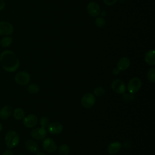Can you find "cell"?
Wrapping results in <instances>:
<instances>
[{
	"instance_id": "1",
	"label": "cell",
	"mask_w": 155,
	"mask_h": 155,
	"mask_svg": "<svg viewBox=\"0 0 155 155\" xmlns=\"http://www.w3.org/2000/svg\"><path fill=\"white\" fill-rule=\"evenodd\" d=\"M0 62L2 67L7 72H15L19 67V60L16 54L11 50H4L1 53Z\"/></svg>"
},
{
	"instance_id": "2",
	"label": "cell",
	"mask_w": 155,
	"mask_h": 155,
	"mask_svg": "<svg viewBox=\"0 0 155 155\" xmlns=\"http://www.w3.org/2000/svg\"><path fill=\"white\" fill-rule=\"evenodd\" d=\"M5 143L9 149L16 147L19 143L20 137L19 134L15 131H8L5 136Z\"/></svg>"
},
{
	"instance_id": "3",
	"label": "cell",
	"mask_w": 155,
	"mask_h": 155,
	"mask_svg": "<svg viewBox=\"0 0 155 155\" xmlns=\"http://www.w3.org/2000/svg\"><path fill=\"white\" fill-rule=\"evenodd\" d=\"M30 75L26 71H19L15 76V82L20 85H27L30 81Z\"/></svg>"
},
{
	"instance_id": "4",
	"label": "cell",
	"mask_w": 155,
	"mask_h": 155,
	"mask_svg": "<svg viewBox=\"0 0 155 155\" xmlns=\"http://www.w3.org/2000/svg\"><path fill=\"white\" fill-rule=\"evenodd\" d=\"M142 87V81L138 78H133L130 80L127 85V90L130 94H135Z\"/></svg>"
},
{
	"instance_id": "5",
	"label": "cell",
	"mask_w": 155,
	"mask_h": 155,
	"mask_svg": "<svg viewBox=\"0 0 155 155\" xmlns=\"http://www.w3.org/2000/svg\"><path fill=\"white\" fill-rule=\"evenodd\" d=\"M96 102V98L91 93H87L83 95L81 98V103L83 107L88 109L93 107Z\"/></svg>"
},
{
	"instance_id": "6",
	"label": "cell",
	"mask_w": 155,
	"mask_h": 155,
	"mask_svg": "<svg viewBox=\"0 0 155 155\" xmlns=\"http://www.w3.org/2000/svg\"><path fill=\"white\" fill-rule=\"evenodd\" d=\"M14 31L13 25L7 21H0V36L11 35Z\"/></svg>"
},
{
	"instance_id": "7",
	"label": "cell",
	"mask_w": 155,
	"mask_h": 155,
	"mask_svg": "<svg viewBox=\"0 0 155 155\" xmlns=\"http://www.w3.org/2000/svg\"><path fill=\"white\" fill-rule=\"evenodd\" d=\"M111 87L115 93L118 94H123L126 90L125 83L122 80L119 79H115L112 82Z\"/></svg>"
},
{
	"instance_id": "8",
	"label": "cell",
	"mask_w": 155,
	"mask_h": 155,
	"mask_svg": "<svg viewBox=\"0 0 155 155\" xmlns=\"http://www.w3.org/2000/svg\"><path fill=\"white\" fill-rule=\"evenodd\" d=\"M87 13L93 17L98 16L101 12V7L99 4L95 1L90 2L87 6Z\"/></svg>"
},
{
	"instance_id": "9",
	"label": "cell",
	"mask_w": 155,
	"mask_h": 155,
	"mask_svg": "<svg viewBox=\"0 0 155 155\" xmlns=\"http://www.w3.org/2000/svg\"><path fill=\"white\" fill-rule=\"evenodd\" d=\"M42 147L45 151L49 153H52L57 150V145L56 142L51 138H46L44 140Z\"/></svg>"
},
{
	"instance_id": "10",
	"label": "cell",
	"mask_w": 155,
	"mask_h": 155,
	"mask_svg": "<svg viewBox=\"0 0 155 155\" xmlns=\"http://www.w3.org/2000/svg\"><path fill=\"white\" fill-rule=\"evenodd\" d=\"M38 117L35 114H28L23 119V124L27 128L34 127L38 122Z\"/></svg>"
},
{
	"instance_id": "11",
	"label": "cell",
	"mask_w": 155,
	"mask_h": 155,
	"mask_svg": "<svg viewBox=\"0 0 155 155\" xmlns=\"http://www.w3.org/2000/svg\"><path fill=\"white\" fill-rule=\"evenodd\" d=\"M31 136L35 140H42L46 137L47 131L44 128H36L31 131Z\"/></svg>"
},
{
	"instance_id": "12",
	"label": "cell",
	"mask_w": 155,
	"mask_h": 155,
	"mask_svg": "<svg viewBox=\"0 0 155 155\" xmlns=\"http://www.w3.org/2000/svg\"><path fill=\"white\" fill-rule=\"evenodd\" d=\"M47 127H48V132L52 134H59L63 130L62 125L58 122H55L51 124H49Z\"/></svg>"
},
{
	"instance_id": "13",
	"label": "cell",
	"mask_w": 155,
	"mask_h": 155,
	"mask_svg": "<svg viewBox=\"0 0 155 155\" xmlns=\"http://www.w3.org/2000/svg\"><path fill=\"white\" fill-rule=\"evenodd\" d=\"M122 144L118 141H114L110 143L107 147V151L110 155H114L119 153L121 149Z\"/></svg>"
},
{
	"instance_id": "14",
	"label": "cell",
	"mask_w": 155,
	"mask_h": 155,
	"mask_svg": "<svg viewBox=\"0 0 155 155\" xmlns=\"http://www.w3.org/2000/svg\"><path fill=\"white\" fill-rule=\"evenodd\" d=\"M130 65V60L128 57H122L117 62V68L120 71L126 70Z\"/></svg>"
},
{
	"instance_id": "15",
	"label": "cell",
	"mask_w": 155,
	"mask_h": 155,
	"mask_svg": "<svg viewBox=\"0 0 155 155\" xmlns=\"http://www.w3.org/2000/svg\"><path fill=\"white\" fill-rule=\"evenodd\" d=\"M13 113V108L10 105H5L0 110V118L4 120L7 119Z\"/></svg>"
},
{
	"instance_id": "16",
	"label": "cell",
	"mask_w": 155,
	"mask_h": 155,
	"mask_svg": "<svg viewBox=\"0 0 155 155\" xmlns=\"http://www.w3.org/2000/svg\"><path fill=\"white\" fill-rule=\"evenodd\" d=\"M24 147L27 150L33 153H38L39 151V147L38 144L32 140H27L25 142Z\"/></svg>"
},
{
	"instance_id": "17",
	"label": "cell",
	"mask_w": 155,
	"mask_h": 155,
	"mask_svg": "<svg viewBox=\"0 0 155 155\" xmlns=\"http://www.w3.org/2000/svg\"><path fill=\"white\" fill-rule=\"evenodd\" d=\"M145 61L146 63L150 66H154L155 65V57L154 50H150L145 53Z\"/></svg>"
},
{
	"instance_id": "18",
	"label": "cell",
	"mask_w": 155,
	"mask_h": 155,
	"mask_svg": "<svg viewBox=\"0 0 155 155\" xmlns=\"http://www.w3.org/2000/svg\"><path fill=\"white\" fill-rule=\"evenodd\" d=\"M13 116L16 120H21L23 119L25 117V112L23 109L18 108L15 109L13 111Z\"/></svg>"
},
{
	"instance_id": "19",
	"label": "cell",
	"mask_w": 155,
	"mask_h": 155,
	"mask_svg": "<svg viewBox=\"0 0 155 155\" xmlns=\"http://www.w3.org/2000/svg\"><path fill=\"white\" fill-rule=\"evenodd\" d=\"M13 42L12 37L10 36H5L0 41V44L2 47H8L11 45Z\"/></svg>"
},
{
	"instance_id": "20",
	"label": "cell",
	"mask_w": 155,
	"mask_h": 155,
	"mask_svg": "<svg viewBox=\"0 0 155 155\" xmlns=\"http://www.w3.org/2000/svg\"><path fill=\"white\" fill-rule=\"evenodd\" d=\"M28 91L32 94H35L38 93L39 90V88L36 84H31L27 87Z\"/></svg>"
},
{
	"instance_id": "21",
	"label": "cell",
	"mask_w": 155,
	"mask_h": 155,
	"mask_svg": "<svg viewBox=\"0 0 155 155\" xmlns=\"http://www.w3.org/2000/svg\"><path fill=\"white\" fill-rule=\"evenodd\" d=\"M70 151L69 147L66 144H63L59 147L58 153L59 155H68Z\"/></svg>"
},
{
	"instance_id": "22",
	"label": "cell",
	"mask_w": 155,
	"mask_h": 155,
	"mask_svg": "<svg viewBox=\"0 0 155 155\" xmlns=\"http://www.w3.org/2000/svg\"><path fill=\"white\" fill-rule=\"evenodd\" d=\"M147 79L148 80L152 83L155 82V68H150L147 73Z\"/></svg>"
},
{
	"instance_id": "23",
	"label": "cell",
	"mask_w": 155,
	"mask_h": 155,
	"mask_svg": "<svg viewBox=\"0 0 155 155\" xmlns=\"http://www.w3.org/2000/svg\"><path fill=\"white\" fill-rule=\"evenodd\" d=\"M94 23H95V25L97 27L101 28V27H103L105 25V19L103 17L99 16V17H97L95 19Z\"/></svg>"
},
{
	"instance_id": "24",
	"label": "cell",
	"mask_w": 155,
	"mask_h": 155,
	"mask_svg": "<svg viewBox=\"0 0 155 155\" xmlns=\"http://www.w3.org/2000/svg\"><path fill=\"white\" fill-rule=\"evenodd\" d=\"M105 93V89L102 87H97L94 90V94L97 97H101Z\"/></svg>"
},
{
	"instance_id": "25",
	"label": "cell",
	"mask_w": 155,
	"mask_h": 155,
	"mask_svg": "<svg viewBox=\"0 0 155 155\" xmlns=\"http://www.w3.org/2000/svg\"><path fill=\"white\" fill-rule=\"evenodd\" d=\"M50 123V120L47 117H42L40 119V125L42 128H46L48 127Z\"/></svg>"
},
{
	"instance_id": "26",
	"label": "cell",
	"mask_w": 155,
	"mask_h": 155,
	"mask_svg": "<svg viewBox=\"0 0 155 155\" xmlns=\"http://www.w3.org/2000/svg\"><path fill=\"white\" fill-rule=\"evenodd\" d=\"M134 98H135V96L133 94H125V93H123L122 99L125 102H128V101H133V100L134 99Z\"/></svg>"
},
{
	"instance_id": "27",
	"label": "cell",
	"mask_w": 155,
	"mask_h": 155,
	"mask_svg": "<svg viewBox=\"0 0 155 155\" xmlns=\"http://www.w3.org/2000/svg\"><path fill=\"white\" fill-rule=\"evenodd\" d=\"M119 0H103L104 4L107 5L111 6L116 3Z\"/></svg>"
},
{
	"instance_id": "28",
	"label": "cell",
	"mask_w": 155,
	"mask_h": 155,
	"mask_svg": "<svg viewBox=\"0 0 155 155\" xmlns=\"http://www.w3.org/2000/svg\"><path fill=\"white\" fill-rule=\"evenodd\" d=\"M5 6V3L4 0H0V11L2 10Z\"/></svg>"
},
{
	"instance_id": "29",
	"label": "cell",
	"mask_w": 155,
	"mask_h": 155,
	"mask_svg": "<svg viewBox=\"0 0 155 155\" xmlns=\"http://www.w3.org/2000/svg\"><path fill=\"white\" fill-rule=\"evenodd\" d=\"M1 155H13V153L11 150H7L5 151Z\"/></svg>"
},
{
	"instance_id": "30",
	"label": "cell",
	"mask_w": 155,
	"mask_h": 155,
	"mask_svg": "<svg viewBox=\"0 0 155 155\" xmlns=\"http://www.w3.org/2000/svg\"><path fill=\"white\" fill-rule=\"evenodd\" d=\"M130 145H131V143H130V142L129 141H128V140L125 141V142H124V144H123V146H124L125 148H128L130 147Z\"/></svg>"
},
{
	"instance_id": "31",
	"label": "cell",
	"mask_w": 155,
	"mask_h": 155,
	"mask_svg": "<svg viewBox=\"0 0 155 155\" xmlns=\"http://www.w3.org/2000/svg\"><path fill=\"white\" fill-rule=\"evenodd\" d=\"M119 72H120V70L117 68H115L113 70V73L114 75H117L119 73Z\"/></svg>"
},
{
	"instance_id": "32",
	"label": "cell",
	"mask_w": 155,
	"mask_h": 155,
	"mask_svg": "<svg viewBox=\"0 0 155 155\" xmlns=\"http://www.w3.org/2000/svg\"><path fill=\"white\" fill-rule=\"evenodd\" d=\"M99 14H101L102 17H104V16H105L107 15V12L105 10H102V12H100Z\"/></svg>"
},
{
	"instance_id": "33",
	"label": "cell",
	"mask_w": 155,
	"mask_h": 155,
	"mask_svg": "<svg viewBox=\"0 0 155 155\" xmlns=\"http://www.w3.org/2000/svg\"><path fill=\"white\" fill-rule=\"evenodd\" d=\"M36 155H46L45 154H44V153H37V154H36Z\"/></svg>"
},
{
	"instance_id": "34",
	"label": "cell",
	"mask_w": 155,
	"mask_h": 155,
	"mask_svg": "<svg viewBox=\"0 0 155 155\" xmlns=\"http://www.w3.org/2000/svg\"><path fill=\"white\" fill-rule=\"evenodd\" d=\"M2 125L1 123L0 122V132L2 131Z\"/></svg>"
},
{
	"instance_id": "35",
	"label": "cell",
	"mask_w": 155,
	"mask_h": 155,
	"mask_svg": "<svg viewBox=\"0 0 155 155\" xmlns=\"http://www.w3.org/2000/svg\"><path fill=\"white\" fill-rule=\"evenodd\" d=\"M18 155H24V154H18Z\"/></svg>"
}]
</instances>
